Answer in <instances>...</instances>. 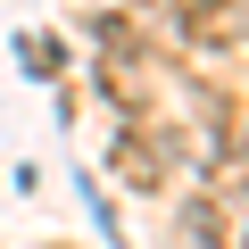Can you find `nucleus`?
I'll list each match as a JSON object with an SVG mask.
<instances>
[{
  "mask_svg": "<svg viewBox=\"0 0 249 249\" xmlns=\"http://www.w3.org/2000/svg\"><path fill=\"white\" fill-rule=\"evenodd\" d=\"M241 34H249V0H183V42L232 50Z\"/></svg>",
  "mask_w": 249,
  "mask_h": 249,
  "instance_id": "obj_1",
  "label": "nucleus"
},
{
  "mask_svg": "<svg viewBox=\"0 0 249 249\" xmlns=\"http://www.w3.org/2000/svg\"><path fill=\"white\" fill-rule=\"evenodd\" d=\"M116 175L133 183V191H166V150L150 133H116Z\"/></svg>",
  "mask_w": 249,
  "mask_h": 249,
  "instance_id": "obj_2",
  "label": "nucleus"
},
{
  "mask_svg": "<svg viewBox=\"0 0 249 249\" xmlns=\"http://www.w3.org/2000/svg\"><path fill=\"white\" fill-rule=\"evenodd\" d=\"M241 249H249V232H241Z\"/></svg>",
  "mask_w": 249,
  "mask_h": 249,
  "instance_id": "obj_3",
  "label": "nucleus"
}]
</instances>
